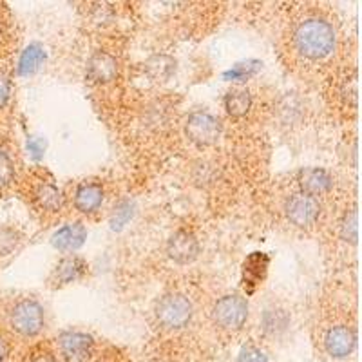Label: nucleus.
Returning <instances> with one entry per match:
<instances>
[{
	"mask_svg": "<svg viewBox=\"0 0 362 362\" xmlns=\"http://www.w3.org/2000/svg\"><path fill=\"white\" fill-rule=\"evenodd\" d=\"M9 96H11V81L4 72H0V109L6 107Z\"/></svg>",
	"mask_w": 362,
	"mask_h": 362,
	"instance_id": "b1692460",
	"label": "nucleus"
},
{
	"mask_svg": "<svg viewBox=\"0 0 362 362\" xmlns=\"http://www.w3.org/2000/svg\"><path fill=\"white\" fill-rule=\"evenodd\" d=\"M132 216V208L131 205L127 203V201H122V203L118 205L114 208V214H113V226L114 228H122L127 221H129V217Z\"/></svg>",
	"mask_w": 362,
	"mask_h": 362,
	"instance_id": "5701e85b",
	"label": "nucleus"
},
{
	"mask_svg": "<svg viewBox=\"0 0 362 362\" xmlns=\"http://www.w3.org/2000/svg\"><path fill=\"white\" fill-rule=\"evenodd\" d=\"M29 362H58V357L51 349H38L31 355Z\"/></svg>",
	"mask_w": 362,
	"mask_h": 362,
	"instance_id": "393cba45",
	"label": "nucleus"
},
{
	"mask_svg": "<svg viewBox=\"0 0 362 362\" xmlns=\"http://www.w3.org/2000/svg\"><path fill=\"white\" fill-rule=\"evenodd\" d=\"M35 199L38 207L45 212H56L62 207V192L58 190V187L47 183V181L36 187Z\"/></svg>",
	"mask_w": 362,
	"mask_h": 362,
	"instance_id": "f3484780",
	"label": "nucleus"
},
{
	"mask_svg": "<svg viewBox=\"0 0 362 362\" xmlns=\"http://www.w3.org/2000/svg\"><path fill=\"white\" fill-rule=\"evenodd\" d=\"M337 35L328 20L321 17H308L295 26L292 44L297 54L304 60H322L335 49Z\"/></svg>",
	"mask_w": 362,
	"mask_h": 362,
	"instance_id": "f257e3e1",
	"label": "nucleus"
},
{
	"mask_svg": "<svg viewBox=\"0 0 362 362\" xmlns=\"http://www.w3.org/2000/svg\"><path fill=\"white\" fill-rule=\"evenodd\" d=\"M252 95H250L249 89H243V87H235L230 89L225 95V109L226 113L234 118H243L250 113L252 109Z\"/></svg>",
	"mask_w": 362,
	"mask_h": 362,
	"instance_id": "dca6fc26",
	"label": "nucleus"
},
{
	"mask_svg": "<svg viewBox=\"0 0 362 362\" xmlns=\"http://www.w3.org/2000/svg\"><path fill=\"white\" fill-rule=\"evenodd\" d=\"M8 353H9V346H8V340L0 335V362L4 361L6 357H8Z\"/></svg>",
	"mask_w": 362,
	"mask_h": 362,
	"instance_id": "a878e982",
	"label": "nucleus"
},
{
	"mask_svg": "<svg viewBox=\"0 0 362 362\" xmlns=\"http://www.w3.org/2000/svg\"><path fill=\"white\" fill-rule=\"evenodd\" d=\"M58 346L68 361L81 362L90 355L95 340L89 333H84V331H63L58 337Z\"/></svg>",
	"mask_w": 362,
	"mask_h": 362,
	"instance_id": "1a4fd4ad",
	"label": "nucleus"
},
{
	"mask_svg": "<svg viewBox=\"0 0 362 362\" xmlns=\"http://www.w3.org/2000/svg\"><path fill=\"white\" fill-rule=\"evenodd\" d=\"M333 185V178L330 176V172L324 171V168L312 167L304 168L299 174V187H301V192L308 196H322L326 194L328 190Z\"/></svg>",
	"mask_w": 362,
	"mask_h": 362,
	"instance_id": "4468645a",
	"label": "nucleus"
},
{
	"mask_svg": "<svg viewBox=\"0 0 362 362\" xmlns=\"http://www.w3.org/2000/svg\"><path fill=\"white\" fill-rule=\"evenodd\" d=\"M167 255L176 265H189L199 255V241L192 232L181 228L176 230L167 241Z\"/></svg>",
	"mask_w": 362,
	"mask_h": 362,
	"instance_id": "6e6552de",
	"label": "nucleus"
},
{
	"mask_svg": "<svg viewBox=\"0 0 362 362\" xmlns=\"http://www.w3.org/2000/svg\"><path fill=\"white\" fill-rule=\"evenodd\" d=\"M147 77L154 81H167L174 77L178 69L176 60L168 54H154L143 65Z\"/></svg>",
	"mask_w": 362,
	"mask_h": 362,
	"instance_id": "2eb2a0df",
	"label": "nucleus"
},
{
	"mask_svg": "<svg viewBox=\"0 0 362 362\" xmlns=\"http://www.w3.org/2000/svg\"><path fill=\"white\" fill-rule=\"evenodd\" d=\"M15 178V165L13 159L9 158V154L0 150V189L8 187Z\"/></svg>",
	"mask_w": 362,
	"mask_h": 362,
	"instance_id": "412c9836",
	"label": "nucleus"
},
{
	"mask_svg": "<svg viewBox=\"0 0 362 362\" xmlns=\"http://www.w3.org/2000/svg\"><path fill=\"white\" fill-rule=\"evenodd\" d=\"M357 346V333L352 326L335 324L324 335V349L333 359L349 357Z\"/></svg>",
	"mask_w": 362,
	"mask_h": 362,
	"instance_id": "0eeeda50",
	"label": "nucleus"
},
{
	"mask_svg": "<svg viewBox=\"0 0 362 362\" xmlns=\"http://www.w3.org/2000/svg\"><path fill=\"white\" fill-rule=\"evenodd\" d=\"M185 134L198 147H210L221 136V122L208 111H194L187 118Z\"/></svg>",
	"mask_w": 362,
	"mask_h": 362,
	"instance_id": "39448f33",
	"label": "nucleus"
},
{
	"mask_svg": "<svg viewBox=\"0 0 362 362\" xmlns=\"http://www.w3.org/2000/svg\"><path fill=\"white\" fill-rule=\"evenodd\" d=\"M9 326L22 337H36L45 326L44 306L36 299H20L9 310Z\"/></svg>",
	"mask_w": 362,
	"mask_h": 362,
	"instance_id": "f03ea898",
	"label": "nucleus"
},
{
	"mask_svg": "<svg viewBox=\"0 0 362 362\" xmlns=\"http://www.w3.org/2000/svg\"><path fill=\"white\" fill-rule=\"evenodd\" d=\"M72 201L78 212L95 214L104 203V189L95 181H84L74 190Z\"/></svg>",
	"mask_w": 362,
	"mask_h": 362,
	"instance_id": "ddd939ff",
	"label": "nucleus"
},
{
	"mask_svg": "<svg viewBox=\"0 0 362 362\" xmlns=\"http://www.w3.org/2000/svg\"><path fill=\"white\" fill-rule=\"evenodd\" d=\"M286 219L297 228H308L315 225V221L321 216V205L319 199L313 196H308L304 192L290 196L285 203Z\"/></svg>",
	"mask_w": 362,
	"mask_h": 362,
	"instance_id": "423d86ee",
	"label": "nucleus"
},
{
	"mask_svg": "<svg viewBox=\"0 0 362 362\" xmlns=\"http://www.w3.org/2000/svg\"><path fill=\"white\" fill-rule=\"evenodd\" d=\"M45 60V51L42 45L33 44L29 45L26 51L20 56V62H18V72L20 74H31L36 69L40 68L42 62Z\"/></svg>",
	"mask_w": 362,
	"mask_h": 362,
	"instance_id": "a211bd4d",
	"label": "nucleus"
},
{
	"mask_svg": "<svg viewBox=\"0 0 362 362\" xmlns=\"http://www.w3.org/2000/svg\"><path fill=\"white\" fill-rule=\"evenodd\" d=\"M86 272L87 262L84 259L78 258V255H69V258H63L56 262V267L49 277V283L54 288H60V286L71 285V283L78 281Z\"/></svg>",
	"mask_w": 362,
	"mask_h": 362,
	"instance_id": "9b49d317",
	"label": "nucleus"
},
{
	"mask_svg": "<svg viewBox=\"0 0 362 362\" xmlns=\"http://www.w3.org/2000/svg\"><path fill=\"white\" fill-rule=\"evenodd\" d=\"M235 362H268L267 353L262 352L258 346H244L241 352L237 353Z\"/></svg>",
	"mask_w": 362,
	"mask_h": 362,
	"instance_id": "4be33fe9",
	"label": "nucleus"
},
{
	"mask_svg": "<svg viewBox=\"0 0 362 362\" xmlns=\"http://www.w3.org/2000/svg\"><path fill=\"white\" fill-rule=\"evenodd\" d=\"M212 317L221 330H241L249 319V301L237 294H226L216 301L212 308Z\"/></svg>",
	"mask_w": 362,
	"mask_h": 362,
	"instance_id": "20e7f679",
	"label": "nucleus"
},
{
	"mask_svg": "<svg viewBox=\"0 0 362 362\" xmlns=\"http://www.w3.org/2000/svg\"><path fill=\"white\" fill-rule=\"evenodd\" d=\"M340 237L346 243L355 244L359 239V221H357V210L352 208L349 212L344 214L343 221H340Z\"/></svg>",
	"mask_w": 362,
	"mask_h": 362,
	"instance_id": "6ab92c4d",
	"label": "nucleus"
},
{
	"mask_svg": "<svg viewBox=\"0 0 362 362\" xmlns=\"http://www.w3.org/2000/svg\"><path fill=\"white\" fill-rule=\"evenodd\" d=\"M100 362H104V361H100Z\"/></svg>",
	"mask_w": 362,
	"mask_h": 362,
	"instance_id": "bb28decb",
	"label": "nucleus"
},
{
	"mask_svg": "<svg viewBox=\"0 0 362 362\" xmlns=\"http://www.w3.org/2000/svg\"><path fill=\"white\" fill-rule=\"evenodd\" d=\"M154 313H156V319L163 328L181 330L192 319L194 308H192V303L187 295L172 292V294H165L163 297H159L156 308H154Z\"/></svg>",
	"mask_w": 362,
	"mask_h": 362,
	"instance_id": "7ed1b4c3",
	"label": "nucleus"
},
{
	"mask_svg": "<svg viewBox=\"0 0 362 362\" xmlns=\"http://www.w3.org/2000/svg\"><path fill=\"white\" fill-rule=\"evenodd\" d=\"M20 235L9 226H0V255H8L17 249Z\"/></svg>",
	"mask_w": 362,
	"mask_h": 362,
	"instance_id": "aec40b11",
	"label": "nucleus"
},
{
	"mask_svg": "<svg viewBox=\"0 0 362 362\" xmlns=\"http://www.w3.org/2000/svg\"><path fill=\"white\" fill-rule=\"evenodd\" d=\"M87 230L81 223H68L54 232L51 243L60 252H77L81 244L86 243Z\"/></svg>",
	"mask_w": 362,
	"mask_h": 362,
	"instance_id": "f8f14e48",
	"label": "nucleus"
},
{
	"mask_svg": "<svg viewBox=\"0 0 362 362\" xmlns=\"http://www.w3.org/2000/svg\"><path fill=\"white\" fill-rule=\"evenodd\" d=\"M118 72H120L118 58L107 51H96L87 60V78L95 84H109L116 80Z\"/></svg>",
	"mask_w": 362,
	"mask_h": 362,
	"instance_id": "9d476101",
	"label": "nucleus"
}]
</instances>
